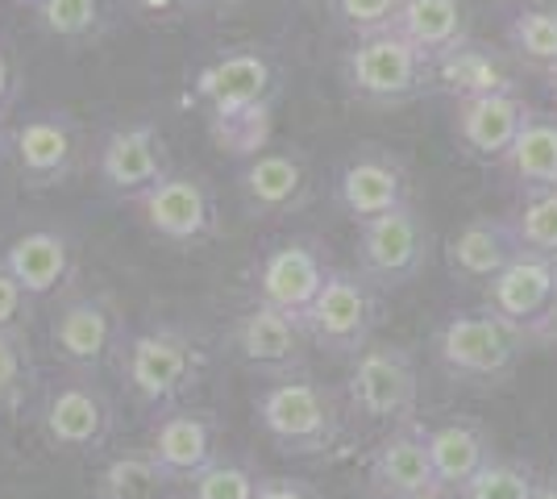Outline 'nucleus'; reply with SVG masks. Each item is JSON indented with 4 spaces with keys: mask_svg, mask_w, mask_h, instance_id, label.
Segmentation results:
<instances>
[{
    "mask_svg": "<svg viewBox=\"0 0 557 499\" xmlns=\"http://www.w3.org/2000/svg\"><path fill=\"white\" fill-rule=\"evenodd\" d=\"M196 100L209 121V138L237 163L271 146L275 109L283 96L275 59L262 47H230L196 72Z\"/></svg>",
    "mask_w": 557,
    "mask_h": 499,
    "instance_id": "f257e3e1",
    "label": "nucleus"
},
{
    "mask_svg": "<svg viewBox=\"0 0 557 499\" xmlns=\"http://www.w3.org/2000/svg\"><path fill=\"white\" fill-rule=\"evenodd\" d=\"M205 366H209V350L200 346V337L171 321L129 329L116 354V375L125 383V391L141 408H154L159 416L180 408V400L200 383Z\"/></svg>",
    "mask_w": 557,
    "mask_h": 499,
    "instance_id": "f03ea898",
    "label": "nucleus"
},
{
    "mask_svg": "<svg viewBox=\"0 0 557 499\" xmlns=\"http://www.w3.org/2000/svg\"><path fill=\"white\" fill-rule=\"evenodd\" d=\"M258 425L267 428V437L292 458H312L329 453L337 446L342 428H346V408L329 391L325 383H317L308 371L271 379L255 400Z\"/></svg>",
    "mask_w": 557,
    "mask_h": 499,
    "instance_id": "7ed1b4c3",
    "label": "nucleus"
},
{
    "mask_svg": "<svg viewBox=\"0 0 557 499\" xmlns=\"http://www.w3.org/2000/svg\"><path fill=\"white\" fill-rule=\"evenodd\" d=\"M383 321V291L358 266H333L325 287L300 316L308 346L333 358H358Z\"/></svg>",
    "mask_w": 557,
    "mask_h": 499,
    "instance_id": "20e7f679",
    "label": "nucleus"
},
{
    "mask_svg": "<svg viewBox=\"0 0 557 499\" xmlns=\"http://www.w3.org/2000/svg\"><path fill=\"white\" fill-rule=\"evenodd\" d=\"M342 84L358 104L399 109L429 92V54L395 29L354 38L342 59Z\"/></svg>",
    "mask_w": 557,
    "mask_h": 499,
    "instance_id": "39448f33",
    "label": "nucleus"
},
{
    "mask_svg": "<svg viewBox=\"0 0 557 499\" xmlns=\"http://www.w3.org/2000/svg\"><path fill=\"white\" fill-rule=\"evenodd\" d=\"M38 428L50 450L71 453V458H96L109 450L116 433V404L113 396L96 383V375H75L42 387L38 400Z\"/></svg>",
    "mask_w": 557,
    "mask_h": 499,
    "instance_id": "423d86ee",
    "label": "nucleus"
},
{
    "mask_svg": "<svg viewBox=\"0 0 557 499\" xmlns=\"http://www.w3.org/2000/svg\"><path fill=\"white\" fill-rule=\"evenodd\" d=\"M346 400L371 425H412L420 408V366L408 346L371 341L354 358L346 379Z\"/></svg>",
    "mask_w": 557,
    "mask_h": 499,
    "instance_id": "0eeeda50",
    "label": "nucleus"
},
{
    "mask_svg": "<svg viewBox=\"0 0 557 499\" xmlns=\"http://www.w3.org/2000/svg\"><path fill=\"white\" fill-rule=\"evenodd\" d=\"M125 333V316L109 291H71L50 316V350L75 375H100L116 366Z\"/></svg>",
    "mask_w": 557,
    "mask_h": 499,
    "instance_id": "6e6552de",
    "label": "nucleus"
},
{
    "mask_svg": "<svg viewBox=\"0 0 557 499\" xmlns=\"http://www.w3.org/2000/svg\"><path fill=\"white\" fill-rule=\"evenodd\" d=\"M437 362L449 379L462 383H499L511 375V366L524 354V341L483 304L445 316L437 329Z\"/></svg>",
    "mask_w": 557,
    "mask_h": 499,
    "instance_id": "1a4fd4ad",
    "label": "nucleus"
},
{
    "mask_svg": "<svg viewBox=\"0 0 557 499\" xmlns=\"http://www.w3.org/2000/svg\"><path fill=\"white\" fill-rule=\"evenodd\" d=\"M354 254H358V271L379 291L408 287L433 262V225L424 221L417 204H404L395 213L358 225Z\"/></svg>",
    "mask_w": 557,
    "mask_h": 499,
    "instance_id": "9d476101",
    "label": "nucleus"
},
{
    "mask_svg": "<svg viewBox=\"0 0 557 499\" xmlns=\"http://www.w3.org/2000/svg\"><path fill=\"white\" fill-rule=\"evenodd\" d=\"M333 204L354 225L395 213V209L412 204V166L404 154L379 142L354 146L333 171Z\"/></svg>",
    "mask_w": 557,
    "mask_h": 499,
    "instance_id": "9b49d317",
    "label": "nucleus"
},
{
    "mask_svg": "<svg viewBox=\"0 0 557 499\" xmlns=\"http://www.w3.org/2000/svg\"><path fill=\"white\" fill-rule=\"evenodd\" d=\"M487 309L524 346L557 341V259L520 254L487 287Z\"/></svg>",
    "mask_w": 557,
    "mask_h": 499,
    "instance_id": "f8f14e48",
    "label": "nucleus"
},
{
    "mask_svg": "<svg viewBox=\"0 0 557 499\" xmlns=\"http://www.w3.org/2000/svg\"><path fill=\"white\" fill-rule=\"evenodd\" d=\"M134 209L141 225L171 246H200L216 238L221 229L216 191L205 175H191V171H171L166 179H159L146 196L134 200Z\"/></svg>",
    "mask_w": 557,
    "mask_h": 499,
    "instance_id": "ddd939ff",
    "label": "nucleus"
},
{
    "mask_svg": "<svg viewBox=\"0 0 557 499\" xmlns=\"http://www.w3.org/2000/svg\"><path fill=\"white\" fill-rule=\"evenodd\" d=\"M9 159L17 166L25 188H59L75 175L84 159L79 121L63 109H38L22 125L9 129Z\"/></svg>",
    "mask_w": 557,
    "mask_h": 499,
    "instance_id": "4468645a",
    "label": "nucleus"
},
{
    "mask_svg": "<svg viewBox=\"0 0 557 499\" xmlns=\"http://www.w3.org/2000/svg\"><path fill=\"white\" fill-rule=\"evenodd\" d=\"M96 175H100L109 196L129 200V204L146 196L159 179H166L171 159H166V138L159 121L113 125L96 146Z\"/></svg>",
    "mask_w": 557,
    "mask_h": 499,
    "instance_id": "2eb2a0df",
    "label": "nucleus"
},
{
    "mask_svg": "<svg viewBox=\"0 0 557 499\" xmlns=\"http://www.w3.org/2000/svg\"><path fill=\"white\" fill-rule=\"evenodd\" d=\"M317 175L300 146H267L237 166V200L250 216H292L308 209Z\"/></svg>",
    "mask_w": 557,
    "mask_h": 499,
    "instance_id": "dca6fc26",
    "label": "nucleus"
},
{
    "mask_svg": "<svg viewBox=\"0 0 557 499\" xmlns=\"http://www.w3.org/2000/svg\"><path fill=\"white\" fill-rule=\"evenodd\" d=\"M325 250L312 238H283L271 241L262 250V259L255 266V304H267L275 312H287L300 321L308 304L317 300V291L329 279Z\"/></svg>",
    "mask_w": 557,
    "mask_h": 499,
    "instance_id": "f3484780",
    "label": "nucleus"
},
{
    "mask_svg": "<svg viewBox=\"0 0 557 499\" xmlns=\"http://www.w3.org/2000/svg\"><path fill=\"white\" fill-rule=\"evenodd\" d=\"M233 350L237 358L267 375V379H287V375H304L308 366V337L304 325L287 312H275L267 304H250L233 325Z\"/></svg>",
    "mask_w": 557,
    "mask_h": 499,
    "instance_id": "a211bd4d",
    "label": "nucleus"
},
{
    "mask_svg": "<svg viewBox=\"0 0 557 499\" xmlns=\"http://www.w3.org/2000/svg\"><path fill=\"white\" fill-rule=\"evenodd\" d=\"M146 453L171 483H191L209 462L221 458V425L205 408H171L150 428Z\"/></svg>",
    "mask_w": 557,
    "mask_h": 499,
    "instance_id": "6ab92c4d",
    "label": "nucleus"
},
{
    "mask_svg": "<svg viewBox=\"0 0 557 499\" xmlns=\"http://www.w3.org/2000/svg\"><path fill=\"white\" fill-rule=\"evenodd\" d=\"M533 113V104H524L520 92H495V96H470L454 100V138L458 150L474 163H504L516 134L524 129V121Z\"/></svg>",
    "mask_w": 557,
    "mask_h": 499,
    "instance_id": "aec40b11",
    "label": "nucleus"
},
{
    "mask_svg": "<svg viewBox=\"0 0 557 499\" xmlns=\"http://www.w3.org/2000/svg\"><path fill=\"white\" fill-rule=\"evenodd\" d=\"M508 50L479 42L474 34L458 47L442 50L429 59V92H442L449 100H470V96L516 92V67Z\"/></svg>",
    "mask_w": 557,
    "mask_h": 499,
    "instance_id": "412c9836",
    "label": "nucleus"
},
{
    "mask_svg": "<svg viewBox=\"0 0 557 499\" xmlns=\"http://www.w3.org/2000/svg\"><path fill=\"white\" fill-rule=\"evenodd\" d=\"M75 241L67 229H54V225H38V229H25L17 238L0 250V266L17 279V284L34 296V300H47L67 291L75 279Z\"/></svg>",
    "mask_w": 557,
    "mask_h": 499,
    "instance_id": "4be33fe9",
    "label": "nucleus"
},
{
    "mask_svg": "<svg viewBox=\"0 0 557 499\" xmlns=\"http://www.w3.org/2000/svg\"><path fill=\"white\" fill-rule=\"evenodd\" d=\"M442 254H445V271L458 284L491 287L524 250L516 241V229H511L508 216H474V221H466L462 229H454L445 238Z\"/></svg>",
    "mask_w": 557,
    "mask_h": 499,
    "instance_id": "5701e85b",
    "label": "nucleus"
},
{
    "mask_svg": "<svg viewBox=\"0 0 557 499\" xmlns=\"http://www.w3.org/2000/svg\"><path fill=\"white\" fill-rule=\"evenodd\" d=\"M367 483L379 499H408L420 491H433L437 478H433V458H429V428L417 421L392 428L371 450Z\"/></svg>",
    "mask_w": 557,
    "mask_h": 499,
    "instance_id": "b1692460",
    "label": "nucleus"
},
{
    "mask_svg": "<svg viewBox=\"0 0 557 499\" xmlns=\"http://www.w3.org/2000/svg\"><path fill=\"white\" fill-rule=\"evenodd\" d=\"M429 458H433V478L449 496H462L470 478L487 466L495 450L491 437L470 421H445L429 428Z\"/></svg>",
    "mask_w": 557,
    "mask_h": 499,
    "instance_id": "393cba45",
    "label": "nucleus"
},
{
    "mask_svg": "<svg viewBox=\"0 0 557 499\" xmlns=\"http://www.w3.org/2000/svg\"><path fill=\"white\" fill-rule=\"evenodd\" d=\"M392 29L433 59L470 38V0H404Z\"/></svg>",
    "mask_w": 557,
    "mask_h": 499,
    "instance_id": "a878e982",
    "label": "nucleus"
},
{
    "mask_svg": "<svg viewBox=\"0 0 557 499\" xmlns=\"http://www.w3.org/2000/svg\"><path fill=\"white\" fill-rule=\"evenodd\" d=\"M499 166L520 191L557 188V113L533 109Z\"/></svg>",
    "mask_w": 557,
    "mask_h": 499,
    "instance_id": "bb28decb",
    "label": "nucleus"
},
{
    "mask_svg": "<svg viewBox=\"0 0 557 499\" xmlns=\"http://www.w3.org/2000/svg\"><path fill=\"white\" fill-rule=\"evenodd\" d=\"M504 50L516 63L549 72L557 63V4L554 0H516L504 9Z\"/></svg>",
    "mask_w": 557,
    "mask_h": 499,
    "instance_id": "cd10ccee",
    "label": "nucleus"
},
{
    "mask_svg": "<svg viewBox=\"0 0 557 499\" xmlns=\"http://www.w3.org/2000/svg\"><path fill=\"white\" fill-rule=\"evenodd\" d=\"M96 499H175V483L146 450H121L96 478Z\"/></svg>",
    "mask_w": 557,
    "mask_h": 499,
    "instance_id": "c85d7f7f",
    "label": "nucleus"
},
{
    "mask_svg": "<svg viewBox=\"0 0 557 499\" xmlns=\"http://www.w3.org/2000/svg\"><path fill=\"white\" fill-rule=\"evenodd\" d=\"M524 254L557 259V188L520 191V204L508 213Z\"/></svg>",
    "mask_w": 557,
    "mask_h": 499,
    "instance_id": "c756f323",
    "label": "nucleus"
},
{
    "mask_svg": "<svg viewBox=\"0 0 557 499\" xmlns=\"http://www.w3.org/2000/svg\"><path fill=\"white\" fill-rule=\"evenodd\" d=\"M42 391L25 333H0V412H22Z\"/></svg>",
    "mask_w": 557,
    "mask_h": 499,
    "instance_id": "7c9ffc66",
    "label": "nucleus"
},
{
    "mask_svg": "<svg viewBox=\"0 0 557 499\" xmlns=\"http://www.w3.org/2000/svg\"><path fill=\"white\" fill-rule=\"evenodd\" d=\"M38 25L59 42H88L100 38V29L109 25V4L104 0H42Z\"/></svg>",
    "mask_w": 557,
    "mask_h": 499,
    "instance_id": "2f4dec72",
    "label": "nucleus"
},
{
    "mask_svg": "<svg viewBox=\"0 0 557 499\" xmlns=\"http://www.w3.org/2000/svg\"><path fill=\"white\" fill-rule=\"evenodd\" d=\"M187 487H191V499H255L258 487H262V478H258V471L246 458L221 453V458L209 462Z\"/></svg>",
    "mask_w": 557,
    "mask_h": 499,
    "instance_id": "473e14b6",
    "label": "nucleus"
},
{
    "mask_svg": "<svg viewBox=\"0 0 557 499\" xmlns=\"http://www.w3.org/2000/svg\"><path fill=\"white\" fill-rule=\"evenodd\" d=\"M536 471L529 462H516V458H491L479 475L470 478L458 499H533L536 496Z\"/></svg>",
    "mask_w": 557,
    "mask_h": 499,
    "instance_id": "72a5a7b5",
    "label": "nucleus"
},
{
    "mask_svg": "<svg viewBox=\"0 0 557 499\" xmlns=\"http://www.w3.org/2000/svg\"><path fill=\"white\" fill-rule=\"evenodd\" d=\"M399 4H404V0H329L337 25H342L346 34H354V38H371V34L392 29Z\"/></svg>",
    "mask_w": 557,
    "mask_h": 499,
    "instance_id": "f704fd0d",
    "label": "nucleus"
},
{
    "mask_svg": "<svg viewBox=\"0 0 557 499\" xmlns=\"http://www.w3.org/2000/svg\"><path fill=\"white\" fill-rule=\"evenodd\" d=\"M34 312V296L0 266V333H25Z\"/></svg>",
    "mask_w": 557,
    "mask_h": 499,
    "instance_id": "c9c22d12",
    "label": "nucleus"
},
{
    "mask_svg": "<svg viewBox=\"0 0 557 499\" xmlns=\"http://www.w3.org/2000/svg\"><path fill=\"white\" fill-rule=\"evenodd\" d=\"M17 92H22V67H17V50H13V42L0 34V121L9 117V109H13Z\"/></svg>",
    "mask_w": 557,
    "mask_h": 499,
    "instance_id": "e433bc0d",
    "label": "nucleus"
},
{
    "mask_svg": "<svg viewBox=\"0 0 557 499\" xmlns=\"http://www.w3.org/2000/svg\"><path fill=\"white\" fill-rule=\"evenodd\" d=\"M255 499H321V496L308 483H300V478H262Z\"/></svg>",
    "mask_w": 557,
    "mask_h": 499,
    "instance_id": "4c0bfd02",
    "label": "nucleus"
},
{
    "mask_svg": "<svg viewBox=\"0 0 557 499\" xmlns=\"http://www.w3.org/2000/svg\"><path fill=\"white\" fill-rule=\"evenodd\" d=\"M184 4H191V0H134V9H141V13H175V9H184Z\"/></svg>",
    "mask_w": 557,
    "mask_h": 499,
    "instance_id": "58836bf2",
    "label": "nucleus"
},
{
    "mask_svg": "<svg viewBox=\"0 0 557 499\" xmlns=\"http://www.w3.org/2000/svg\"><path fill=\"white\" fill-rule=\"evenodd\" d=\"M533 499H557V475L541 478V483H536V496Z\"/></svg>",
    "mask_w": 557,
    "mask_h": 499,
    "instance_id": "ea45409f",
    "label": "nucleus"
},
{
    "mask_svg": "<svg viewBox=\"0 0 557 499\" xmlns=\"http://www.w3.org/2000/svg\"><path fill=\"white\" fill-rule=\"evenodd\" d=\"M541 75H545V92H549L557 100V63L549 67V72H541Z\"/></svg>",
    "mask_w": 557,
    "mask_h": 499,
    "instance_id": "a19ab883",
    "label": "nucleus"
},
{
    "mask_svg": "<svg viewBox=\"0 0 557 499\" xmlns=\"http://www.w3.org/2000/svg\"><path fill=\"white\" fill-rule=\"evenodd\" d=\"M4 159H9V125L0 121V163H4Z\"/></svg>",
    "mask_w": 557,
    "mask_h": 499,
    "instance_id": "79ce46f5",
    "label": "nucleus"
},
{
    "mask_svg": "<svg viewBox=\"0 0 557 499\" xmlns=\"http://www.w3.org/2000/svg\"><path fill=\"white\" fill-rule=\"evenodd\" d=\"M408 499H458V496H449V491H437V487H433V491H420V496H408Z\"/></svg>",
    "mask_w": 557,
    "mask_h": 499,
    "instance_id": "37998d69",
    "label": "nucleus"
},
{
    "mask_svg": "<svg viewBox=\"0 0 557 499\" xmlns=\"http://www.w3.org/2000/svg\"><path fill=\"white\" fill-rule=\"evenodd\" d=\"M17 4H25V9H38V4H42V0H17Z\"/></svg>",
    "mask_w": 557,
    "mask_h": 499,
    "instance_id": "c03bdc74",
    "label": "nucleus"
},
{
    "mask_svg": "<svg viewBox=\"0 0 557 499\" xmlns=\"http://www.w3.org/2000/svg\"><path fill=\"white\" fill-rule=\"evenodd\" d=\"M191 4H221V0H191Z\"/></svg>",
    "mask_w": 557,
    "mask_h": 499,
    "instance_id": "a18cd8bd",
    "label": "nucleus"
}]
</instances>
